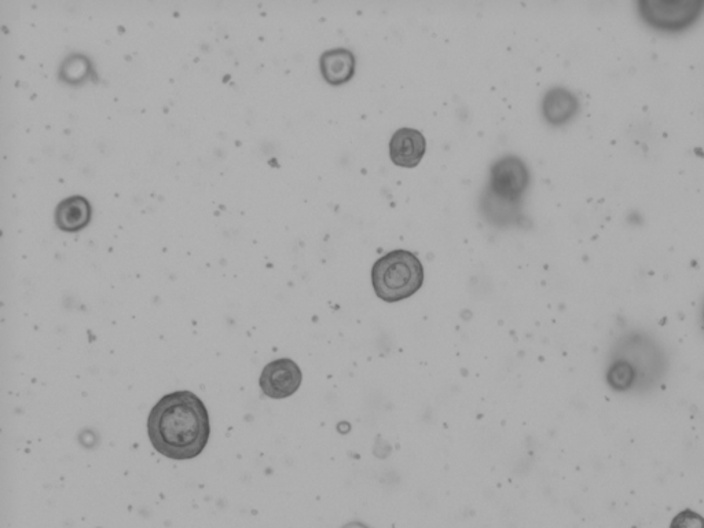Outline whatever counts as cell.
Masks as SVG:
<instances>
[{
    "label": "cell",
    "mask_w": 704,
    "mask_h": 528,
    "mask_svg": "<svg viewBox=\"0 0 704 528\" xmlns=\"http://www.w3.org/2000/svg\"><path fill=\"white\" fill-rule=\"evenodd\" d=\"M148 435L161 456L175 461L193 460L203 453L211 436L207 407L190 391L165 395L149 414Z\"/></svg>",
    "instance_id": "obj_1"
},
{
    "label": "cell",
    "mask_w": 704,
    "mask_h": 528,
    "mask_svg": "<svg viewBox=\"0 0 704 528\" xmlns=\"http://www.w3.org/2000/svg\"><path fill=\"white\" fill-rule=\"evenodd\" d=\"M424 284V267L413 252L396 249L385 253L372 269V285L377 297L387 303L409 299Z\"/></svg>",
    "instance_id": "obj_2"
},
{
    "label": "cell",
    "mask_w": 704,
    "mask_h": 528,
    "mask_svg": "<svg viewBox=\"0 0 704 528\" xmlns=\"http://www.w3.org/2000/svg\"><path fill=\"white\" fill-rule=\"evenodd\" d=\"M636 13L652 31L680 35L702 20L704 0H637Z\"/></svg>",
    "instance_id": "obj_3"
},
{
    "label": "cell",
    "mask_w": 704,
    "mask_h": 528,
    "mask_svg": "<svg viewBox=\"0 0 704 528\" xmlns=\"http://www.w3.org/2000/svg\"><path fill=\"white\" fill-rule=\"evenodd\" d=\"M621 343L630 352L618 344V348L614 352L615 358L612 361L621 363L623 368L629 372L636 390L641 387H651L662 376V352L659 351L658 344L649 340V337L644 333H638V351H636L634 333L623 337Z\"/></svg>",
    "instance_id": "obj_4"
},
{
    "label": "cell",
    "mask_w": 704,
    "mask_h": 528,
    "mask_svg": "<svg viewBox=\"0 0 704 528\" xmlns=\"http://www.w3.org/2000/svg\"><path fill=\"white\" fill-rule=\"evenodd\" d=\"M528 186L530 171L526 163L520 157L508 154L491 165L486 193L506 203L520 204Z\"/></svg>",
    "instance_id": "obj_5"
},
{
    "label": "cell",
    "mask_w": 704,
    "mask_h": 528,
    "mask_svg": "<svg viewBox=\"0 0 704 528\" xmlns=\"http://www.w3.org/2000/svg\"><path fill=\"white\" fill-rule=\"evenodd\" d=\"M302 381L303 374L299 365L292 359L281 358L264 366L259 385L267 398L285 399L296 394Z\"/></svg>",
    "instance_id": "obj_6"
},
{
    "label": "cell",
    "mask_w": 704,
    "mask_h": 528,
    "mask_svg": "<svg viewBox=\"0 0 704 528\" xmlns=\"http://www.w3.org/2000/svg\"><path fill=\"white\" fill-rule=\"evenodd\" d=\"M581 101L566 87H552L542 99V116L553 127L566 126L578 116Z\"/></svg>",
    "instance_id": "obj_7"
},
{
    "label": "cell",
    "mask_w": 704,
    "mask_h": 528,
    "mask_svg": "<svg viewBox=\"0 0 704 528\" xmlns=\"http://www.w3.org/2000/svg\"><path fill=\"white\" fill-rule=\"evenodd\" d=\"M427 141L420 131L413 128H399L390 141L392 163L403 168H414L423 160Z\"/></svg>",
    "instance_id": "obj_8"
},
{
    "label": "cell",
    "mask_w": 704,
    "mask_h": 528,
    "mask_svg": "<svg viewBox=\"0 0 704 528\" xmlns=\"http://www.w3.org/2000/svg\"><path fill=\"white\" fill-rule=\"evenodd\" d=\"M355 65L357 61L354 54L344 47L325 51L319 60L322 76L330 86H341L350 82L355 75Z\"/></svg>",
    "instance_id": "obj_9"
},
{
    "label": "cell",
    "mask_w": 704,
    "mask_h": 528,
    "mask_svg": "<svg viewBox=\"0 0 704 528\" xmlns=\"http://www.w3.org/2000/svg\"><path fill=\"white\" fill-rule=\"evenodd\" d=\"M90 214V204L86 198L79 196L66 198L55 211V222L61 230L77 231L87 225Z\"/></svg>",
    "instance_id": "obj_10"
},
{
    "label": "cell",
    "mask_w": 704,
    "mask_h": 528,
    "mask_svg": "<svg viewBox=\"0 0 704 528\" xmlns=\"http://www.w3.org/2000/svg\"><path fill=\"white\" fill-rule=\"evenodd\" d=\"M670 528H704V517L691 509H685L674 517Z\"/></svg>",
    "instance_id": "obj_11"
},
{
    "label": "cell",
    "mask_w": 704,
    "mask_h": 528,
    "mask_svg": "<svg viewBox=\"0 0 704 528\" xmlns=\"http://www.w3.org/2000/svg\"><path fill=\"white\" fill-rule=\"evenodd\" d=\"M343 528H369V527L363 523L351 522V523H348L347 526H344Z\"/></svg>",
    "instance_id": "obj_12"
},
{
    "label": "cell",
    "mask_w": 704,
    "mask_h": 528,
    "mask_svg": "<svg viewBox=\"0 0 704 528\" xmlns=\"http://www.w3.org/2000/svg\"><path fill=\"white\" fill-rule=\"evenodd\" d=\"M702 322H703V328H704V302H703V307H702Z\"/></svg>",
    "instance_id": "obj_13"
}]
</instances>
